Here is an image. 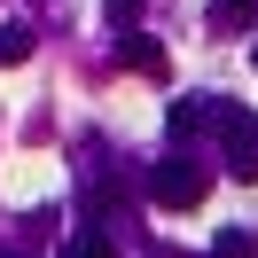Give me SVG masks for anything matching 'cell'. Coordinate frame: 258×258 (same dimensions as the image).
<instances>
[{
	"instance_id": "cell-1",
	"label": "cell",
	"mask_w": 258,
	"mask_h": 258,
	"mask_svg": "<svg viewBox=\"0 0 258 258\" xmlns=\"http://www.w3.org/2000/svg\"><path fill=\"white\" fill-rule=\"evenodd\" d=\"M204 188H211V164H204V157H188V149H172L164 164H149V204H164V211L204 204Z\"/></svg>"
},
{
	"instance_id": "cell-4",
	"label": "cell",
	"mask_w": 258,
	"mask_h": 258,
	"mask_svg": "<svg viewBox=\"0 0 258 258\" xmlns=\"http://www.w3.org/2000/svg\"><path fill=\"white\" fill-rule=\"evenodd\" d=\"M211 258H258V227H219L211 235Z\"/></svg>"
},
{
	"instance_id": "cell-3",
	"label": "cell",
	"mask_w": 258,
	"mask_h": 258,
	"mask_svg": "<svg viewBox=\"0 0 258 258\" xmlns=\"http://www.w3.org/2000/svg\"><path fill=\"white\" fill-rule=\"evenodd\" d=\"M164 125H172V141H196V133L219 125V94H180L172 110H164Z\"/></svg>"
},
{
	"instance_id": "cell-7",
	"label": "cell",
	"mask_w": 258,
	"mask_h": 258,
	"mask_svg": "<svg viewBox=\"0 0 258 258\" xmlns=\"http://www.w3.org/2000/svg\"><path fill=\"white\" fill-rule=\"evenodd\" d=\"M32 55V24H0V71H16Z\"/></svg>"
},
{
	"instance_id": "cell-11",
	"label": "cell",
	"mask_w": 258,
	"mask_h": 258,
	"mask_svg": "<svg viewBox=\"0 0 258 258\" xmlns=\"http://www.w3.org/2000/svg\"><path fill=\"white\" fill-rule=\"evenodd\" d=\"M250 71H258V47H250Z\"/></svg>"
},
{
	"instance_id": "cell-2",
	"label": "cell",
	"mask_w": 258,
	"mask_h": 258,
	"mask_svg": "<svg viewBox=\"0 0 258 258\" xmlns=\"http://www.w3.org/2000/svg\"><path fill=\"white\" fill-rule=\"evenodd\" d=\"M219 149L235 180H258V110H219Z\"/></svg>"
},
{
	"instance_id": "cell-9",
	"label": "cell",
	"mask_w": 258,
	"mask_h": 258,
	"mask_svg": "<svg viewBox=\"0 0 258 258\" xmlns=\"http://www.w3.org/2000/svg\"><path fill=\"white\" fill-rule=\"evenodd\" d=\"M125 63H133V71H157V47H149L141 32H125Z\"/></svg>"
},
{
	"instance_id": "cell-8",
	"label": "cell",
	"mask_w": 258,
	"mask_h": 258,
	"mask_svg": "<svg viewBox=\"0 0 258 258\" xmlns=\"http://www.w3.org/2000/svg\"><path fill=\"white\" fill-rule=\"evenodd\" d=\"M102 8H110V24H117V32H133V24H141V8H149V0H102Z\"/></svg>"
},
{
	"instance_id": "cell-10",
	"label": "cell",
	"mask_w": 258,
	"mask_h": 258,
	"mask_svg": "<svg viewBox=\"0 0 258 258\" xmlns=\"http://www.w3.org/2000/svg\"><path fill=\"white\" fill-rule=\"evenodd\" d=\"M0 258H24V250H0Z\"/></svg>"
},
{
	"instance_id": "cell-5",
	"label": "cell",
	"mask_w": 258,
	"mask_h": 258,
	"mask_svg": "<svg viewBox=\"0 0 258 258\" xmlns=\"http://www.w3.org/2000/svg\"><path fill=\"white\" fill-rule=\"evenodd\" d=\"M258 0H211V32H250Z\"/></svg>"
},
{
	"instance_id": "cell-6",
	"label": "cell",
	"mask_w": 258,
	"mask_h": 258,
	"mask_svg": "<svg viewBox=\"0 0 258 258\" xmlns=\"http://www.w3.org/2000/svg\"><path fill=\"white\" fill-rule=\"evenodd\" d=\"M63 258H117V242L102 235V227H79V235L63 242Z\"/></svg>"
}]
</instances>
